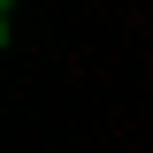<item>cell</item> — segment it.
<instances>
[{"mask_svg":"<svg viewBox=\"0 0 153 153\" xmlns=\"http://www.w3.org/2000/svg\"><path fill=\"white\" fill-rule=\"evenodd\" d=\"M0 8H16V0H0Z\"/></svg>","mask_w":153,"mask_h":153,"instance_id":"cell-1","label":"cell"}]
</instances>
